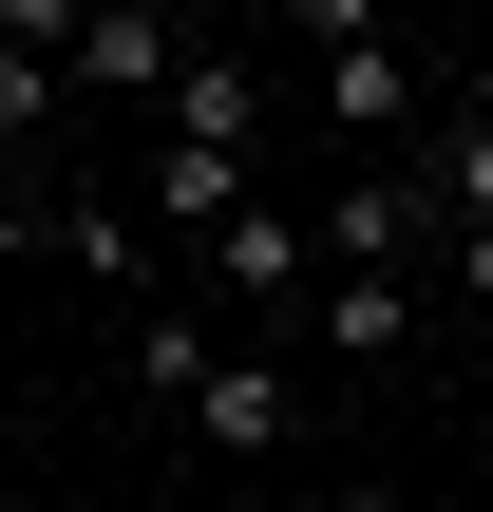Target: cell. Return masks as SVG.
I'll list each match as a JSON object with an SVG mask.
<instances>
[{"instance_id": "cell-1", "label": "cell", "mask_w": 493, "mask_h": 512, "mask_svg": "<svg viewBox=\"0 0 493 512\" xmlns=\"http://www.w3.org/2000/svg\"><path fill=\"white\" fill-rule=\"evenodd\" d=\"M418 228H437V190H418V171H361V190H323V209H304V247H323L342 285H399V247H418Z\"/></svg>"}, {"instance_id": "cell-2", "label": "cell", "mask_w": 493, "mask_h": 512, "mask_svg": "<svg viewBox=\"0 0 493 512\" xmlns=\"http://www.w3.org/2000/svg\"><path fill=\"white\" fill-rule=\"evenodd\" d=\"M57 76H76V95H152V76H190V19H152V0H76Z\"/></svg>"}, {"instance_id": "cell-3", "label": "cell", "mask_w": 493, "mask_h": 512, "mask_svg": "<svg viewBox=\"0 0 493 512\" xmlns=\"http://www.w3.org/2000/svg\"><path fill=\"white\" fill-rule=\"evenodd\" d=\"M304 38H323V114H342V133H399V114H418V57H399L361 0H323Z\"/></svg>"}, {"instance_id": "cell-4", "label": "cell", "mask_w": 493, "mask_h": 512, "mask_svg": "<svg viewBox=\"0 0 493 512\" xmlns=\"http://www.w3.org/2000/svg\"><path fill=\"white\" fill-rule=\"evenodd\" d=\"M190 418H209V456H285V437H304V380H285V361H209Z\"/></svg>"}, {"instance_id": "cell-5", "label": "cell", "mask_w": 493, "mask_h": 512, "mask_svg": "<svg viewBox=\"0 0 493 512\" xmlns=\"http://www.w3.org/2000/svg\"><path fill=\"white\" fill-rule=\"evenodd\" d=\"M209 266H228L247 304H304V285H323V247H304V209H247V228H209Z\"/></svg>"}, {"instance_id": "cell-6", "label": "cell", "mask_w": 493, "mask_h": 512, "mask_svg": "<svg viewBox=\"0 0 493 512\" xmlns=\"http://www.w3.org/2000/svg\"><path fill=\"white\" fill-rule=\"evenodd\" d=\"M247 133H266V95H247L228 57H190V76H171V152H228V171H247Z\"/></svg>"}, {"instance_id": "cell-7", "label": "cell", "mask_w": 493, "mask_h": 512, "mask_svg": "<svg viewBox=\"0 0 493 512\" xmlns=\"http://www.w3.org/2000/svg\"><path fill=\"white\" fill-rule=\"evenodd\" d=\"M304 304H323V342H342V361H399V342H418V285H342V266H323Z\"/></svg>"}, {"instance_id": "cell-8", "label": "cell", "mask_w": 493, "mask_h": 512, "mask_svg": "<svg viewBox=\"0 0 493 512\" xmlns=\"http://www.w3.org/2000/svg\"><path fill=\"white\" fill-rule=\"evenodd\" d=\"M418 190H437L456 228H493V95H456V114H437V171H418Z\"/></svg>"}, {"instance_id": "cell-9", "label": "cell", "mask_w": 493, "mask_h": 512, "mask_svg": "<svg viewBox=\"0 0 493 512\" xmlns=\"http://www.w3.org/2000/svg\"><path fill=\"white\" fill-rule=\"evenodd\" d=\"M152 209H190V228H247V209H266V190H247V171H228V152H152Z\"/></svg>"}, {"instance_id": "cell-10", "label": "cell", "mask_w": 493, "mask_h": 512, "mask_svg": "<svg viewBox=\"0 0 493 512\" xmlns=\"http://www.w3.org/2000/svg\"><path fill=\"white\" fill-rule=\"evenodd\" d=\"M209 361H228V342H209V323H171V304H152V323H133V380H152V399H209Z\"/></svg>"}, {"instance_id": "cell-11", "label": "cell", "mask_w": 493, "mask_h": 512, "mask_svg": "<svg viewBox=\"0 0 493 512\" xmlns=\"http://www.w3.org/2000/svg\"><path fill=\"white\" fill-rule=\"evenodd\" d=\"M57 114V57H0V133H38Z\"/></svg>"}, {"instance_id": "cell-12", "label": "cell", "mask_w": 493, "mask_h": 512, "mask_svg": "<svg viewBox=\"0 0 493 512\" xmlns=\"http://www.w3.org/2000/svg\"><path fill=\"white\" fill-rule=\"evenodd\" d=\"M456 285H475V304H493V228H456Z\"/></svg>"}, {"instance_id": "cell-13", "label": "cell", "mask_w": 493, "mask_h": 512, "mask_svg": "<svg viewBox=\"0 0 493 512\" xmlns=\"http://www.w3.org/2000/svg\"><path fill=\"white\" fill-rule=\"evenodd\" d=\"M342 512H399V494H342Z\"/></svg>"}]
</instances>
